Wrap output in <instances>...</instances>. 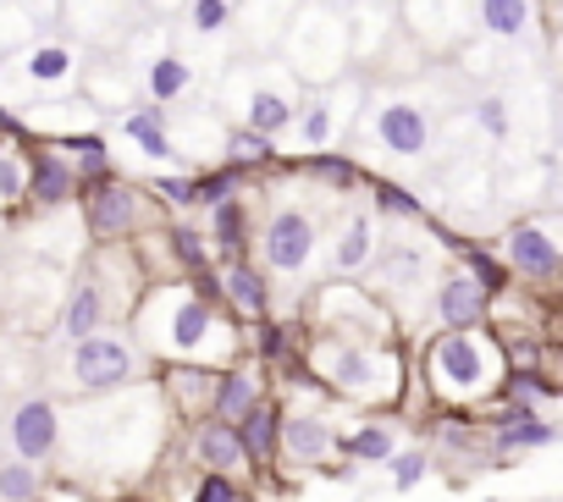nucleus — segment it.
<instances>
[{"instance_id":"1","label":"nucleus","mask_w":563,"mask_h":502,"mask_svg":"<svg viewBox=\"0 0 563 502\" xmlns=\"http://www.w3.org/2000/svg\"><path fill=\"white\" fill-rule=\"evenodd\" d=\"M508 359L503 343L486 332H442L426 348V381L442 403H486L503 392Z\"/></svg>"},{"instance_id":"2","label":"nucleus","mask_w":563,"mask_h":502,"mask_svg":"<svg viewBox=\"0 0 563 502\" xmlns=\"http://www.w3.org/2000/svg\"><path fill=\"white\" fill-rule=\"evenodd\" d=\"M310 376L338 392V398H354V403H398L404 392V365L398 354H382L371 343H338V337H316L310 354H305Z\"/></svg>"},{"instance_id":"3","label":"nucleus","mask_w":563,"mask_h":502,"mask_svg":"<svg viewBox=\"0 0 563 502\" xmlns=\"http://www.w3.org/2000/svg\"><path fill=\"white\" fill-rule=\"evenodd\" d=\"M139 332L155 354H172V359H199L210 354V337H221V321L210 304H199L194 293L183 288H161L150 293V304L139 310Z\"/></svg>"},{"instance_id":"4","label":"nucleus","mask_w":563,"mask_h":502,"mask_svg":"<svg viewBox=\"0 0 563 502\" xmlns=\"http://www.w3.org/2000/svg\"><path fill=\"white\" fill-rule=\"evenodd\" d=\"M139 348L122 332H95L84 343H73V387L100 398V392H122L139 381Z\"/></svg>"},{"instance_id":"5","label":"nucleus","mask_w":563,"mask_h":502,"mask_svg":"<svg viewBox=\"0 0 563 502\" xmlns=\"http://www.w3.org/2000/svg\"><path fill=\"white\" fill-rule=\"evenodd\" d=\"M260 248H265V266H271V271L299 277V271L310 266V255H316V221H310L305 210H276V215L265 221Z\"/></svg>"},{"instance_id":"6","label":"nucleus","mask_w":563,"mask_h":502,"mask_svg":"<svg viewBox=\"0 0 563 502\" xmlns=\"http://www.w3.org/2000/svg\"><path fill=\"white\" fill-rule=\"evenodd\" d=\"M7 436H12V453H18L23 464H45V458H56V447H62V409H56L51 398H23V403L12 409Z\"/></svg>"},{"instance_id":"7","label":"nucleus","mask_w":563,"mask_h":502,"mask_svg":"<svg viewBox=\"0 0 563 502\" xmlns=\"http://www.w3.org/2000/svg\"><path fill=\"white\" fill-rule=\"evenodd\" d=\"M558 266H563V248H558L552 221H519V226L508 232V271H514V277L552 282Z\"/></svg>"},{"instance_id":"8","label":"nucleus","mask_w":563,"mask_h":502,"mask_svg":"<svg viewBox=\"0 0 563 502\" xmlns=\"http://www.w3.org/2000/svg\"><path fill=\"white\" fill-rule=\"evenodd\" d=\"M84 221H89V232L100 237V243H117V237H128L133 226H139V199H133V188L128 182H100V188H84Z\"/></svg>"},{"instance_id":"9","label":"nucleus","mask_w":563,"mask_h":502,"mask_svg":"<svg viewBox=\"0 0 563 502\" xmlns=\"http://www.w3.org/2000/svg\"><path fill=\"white\" fill-rule=\"evenodd\" d=\"M332 447H338V431L321 414H282V425H276V458H288L299 469H316Z\"/></svg>"},{"instance_id":"10","label":"nucleus","mask_w":563,"mask_h":502,"mask_svg":"<svg viewBox=\"0 0 563 502\" xmlns=\"http://www.w3.org/2000/svg\"><path fill=\"white\" fill-rule=\"evenodd\" d=\"M73 193H78V166H73V160H62L56 149H34V155H29L23 199H34L40 210H62Z\"/></svg>"},{"instance_id":"11","label":"nucleus","mask_w":563,"mask_h":502,"mask_svg":"<svg viewBox=\"0 0 563 502\" xmlns=\"http://www.w3.org/2000/svg\"><path fill=\"white\" fill-rule=\"evenodd\" d=\"M486 315H492V299L470 277H448L437 288V321H442V332H481Z\"/></svg>"},{"instance_id":"12","label":"nucleus","mask_w":563,"mask_h":502,"mask_svg":"<svg viewBox=\"0 0 563 502\" xmlns=\"http://www.w3.org/2000/svg\"><path fill=\"white\" fill-rule=\"evenodd\" d=\"M194 458H199L205 475H227V480H238V475L249 469V458H243V447H238V431L221 425V420H210V414L194 425Z\"/></svg>"},{"instance_id":"13","label":"nucleus","mask_w":563,"mask_h":502,"mask_svg":"<svg viewBox=\"0 0 563 502\" xmlns=\"http://www.w3.org/2000/svg\"><path fill=\"white\" fill-rule=\"evenodd\" d=\"M265 398V376L254 370V365H243V370H227V376H216V392H210V420H221V425H238L254 403Z\"/></svg>"},{"instance_id":"14","label":"nucleus","mask_w":563,"mask_h":502,"mask_svg":"<svg viewBox=\"0 0 563 502\" xmlns=\"http://www.w3.org/2000/svg\"><path fill=\"white\" fill-rule=\"evenodd\" d=\"M376 138L398 155H426L431 144V116L420 105H382L376 111Z\"/></svg>"},{"instance_id":"15","label":"nucleus","mask_w":563,"mask_h":502,"mask_svg":"<svg viewBox=\"0 0 563 502\" xmlns=\"http://www.w3.org/2000/svg\"><path fill=\"white\" fill-rule=\"evenodd\" d=\"M276 425H282V409L271 403V398H260L232 431H238V447H243V458L254 464V469H265V464H276Z\"/></svg>"},{"instance_id":"16","label":"nucleus","mask_w":563,"mask_h":502,"mask_svg":"<svg viewBox=\"0 0 563 502\" xmlns=\"http://www.w3.org/2000/svg\"><path fill=\"white\" fill-rule=\"evenodd\" d=\"M492 442L503 447V453H525V447H547V442H558V425H547V414H536V409H503L497 420H492Z\"/></svg>"},{"instance_id":"17","label":"nucleus","mask_w":563,"mask_h":502,"mask_svg":"<svg viewBox=\"0 0 563 502\" xmlns=\"http://www.w3.org/2000/svg\"><path fill=\"white\" fill-rule=\"evenodd\" d=\"M221 304H232L238 315L265 321V310H271V288H265V277H260L254 266L232 260V266H227V277H221Z\"/></svg>"},{"instance_id":"18","label":"nucleus","mask_w":563,"mask_h":502,"mask_svg":"<svg viewBox=\"0 0 563 502\" xmlns=\"http://www.w3.org/2000/svg\"><path fill=\"white\" fill-rule=\"evenodd\" d=\"M100 315H106V293H100V282H78L73 299H67V310H62V332H67V343L95 337V332H100Z\"/></svg>"},{"instance_id":"19","label":"nucleus","mask_w":563,"mask_h":502,"mask_svg":"<svg viewBox=\"0 0 563 502\" xmlns=\"http://www.w3.org/2000/svg\"><path fill=\"white\" fill-rule=\"evenodd\" d=\"M299 111H294V100L288 94H276V89H254L249 100H243V127L249 133H282V127H288Z\"/></svg>"},{"instance_id":"20","label":"nucleus","mask_w":563,"mask_h":502,"mask_svg":"<svg viewBox=\"0 0 563 502\" xmlns=\"http://www.w3.org/2000/svg\"><path fill=\"white\" fill-rule=\"evenodd\" d=\"M371 255H376V226H371V215H354V221L338 232L332 266L349 277V271H365V266H371Z\"/></svg>"},{"instance_id":"21","label":"nucleus","mask_w":563,"mask_h":502,"mask_svg":"<svg viewBox=\"0 0 563 502\" xmlns=\"http://www.w3.org/2000/svg\"><path fill=\"white\" fill-rule=\"evenodd\" d=\"M166 387H172V398H177V409H183L188 420H205V414H210V392H216V376H210V370L177 365V370L166 376Z\"/></svg>"},{"instance_id":"22","label":"nucleus","mask_w":563,"mask_h":502,"mask_svg":"<svg viewBox=\"0 0 563 502\" xmlns=\"http://www.w3.org/2000/svg\"><path fill=\"white\" fill-rule=\"evenodd\" d=\"M503 398H508L514 409H536V414H547V409L558 403V387H552L547 370H508V376H503Z\"/></svg>"},{"instance_id":"23","label":"nucleus","mask_w":563,"mask_h":502,"mask_svg":"<svg viewBox=\"0 0 563 502\" xmlns=\"http://www.w3.org/2000/svg\"><path fill=\"white\" fill-rule=\"evenodd\" d=\"M475 7H481V29L497 34V40H519V34H530V23H536L530 0H475Z\"/></svg>"},{"instance_id":"24","label":"nucleus","mask_w":563,"mask_h":502,"mask_svg":"<svg viewBox=\"0 0 563 502\" xmlns=\"http://www.w3.org/2000/svg\"><path fill=\"white\" fill-rule=\"evenodd\" d=\"M210 237H216V248L221 255H243V237H249V221H243V199L232 193V199H221V204H210Z\"/></svg>"},{"instance_id":"25","label":"nucleus","mask_w":563,"mask_h":502,"mask_svg":"<svg viewBox=\"0 0 563 502\" xmlns=\"http://www.w3.org/2000/svg\"><path fill=\"white\" fill-rule=\"evenodd\" d=\"M40 491H45V469L40 464H23V458L0 464V502H40Z\"/></svg>"},{"instance_id":"26","label":"nucleus","mask_w":563,"mask_h":502,"mask_svg":"<svg viewBox=\"0 0 563 502\" xmlns=\"http://www.w3.org/2000/svg\"><path fill=\"white\" fill-rule=\"evenodd\" d=\"M23 72H29V83H62L73 72V51L67 45H40V51L23 56Z\"/></svg>"},{"instance_id":"27","label":"nucleus","mask_w":563,"mask_h":502,"mask_svg":"<svg viewBox=\"0 0 563 502\" xmlns=\"http://www.w3.org/2000/svg\"><path fill=\"white\" fill-rule=\"evenodd\" d=\"M188 83H194V72H188V62H183V56H155V62H150V94H155L161 105H166V100H177Z\"/></svg>"},{"instance_id":"28","label":"nucleus","mask_w":563,"mask_h":502,"mask_svg":"<svg viewBox=\"0 0 563 502\" xmlns=\"http://www.w3.org/2000/svg\"><path fill=\"white\" fill-rule=\"evenodd\" d=\"M122 133L139 138L155 160H172V138H166V116H161V111H133V116L122 122Z\"/></svg>"},{"instance_id":"29","label":"nucleus","mask_w":563,"mask_h":502,"mask_svg":"<svg viewBox=\"0 0 563 502\" xmlns=\"http://www.w3.org/2000/svg\"><path fill=\"white\" fill-rule=\"evenodd\" d=\"M332 453L387 464V458H393V431H387V425H365V431H354V436H338V447H332Z\"/></svg>"},{"instance_id":"30","label":"nucleus","mask_w":563,"mask_h":502,"mask_svg":"<svg viewBox=\"0 0 563 502\" xmlns=\"http://www.w3.org/2000/svg\"><path fill=\"white\" fill-rule=\"evenodd\" d=\"M23 182H29V155L0 149V210L23 204Z\"/></svg>"},{"instance_id":"31","label":"nucleus","mask_w":563,"mask_h":502,"mask_svg":"<svg viewBox=\"0 0 563 502\" xmlns=\"http://www.w3.org/2000/svg\"><path fill=\"white\" fill-rule=\"evenodd\" d=\"M227 160H232V171H249V166L271 160V138H265V133L238 127V133H232V144H227Z\"/></svg>"},{"instance_id":"32","label":"nucleus","mask_w":563,"mask_h":502,"mask_svg":"<svg viewBox=\"0 0 563 502\" xmlns=\"http://www.w3.org/2000/svg\"><path fill=\"white\" fill-rule=\"evenodd\" d=\"M166 243H172V255H177L188 271H210V248H205V237H199L194 226H172Z\"/></svg>"},{"instance_id":"33","label":"nucleus","mask_w":563,"mask_h":502,"mask_svg":"<svg viewBox=\"0 0 563 502\" xmlns=\"http://www.w3.org/2000/svg\"><path fill=\"white\" fill-rule=\"evenodd\" d=\"M238 177H243V171H232V166H221V171H199V177H194V199H199V204H221V199L238 193Z\"/></svg>"},{"instance_id":"34","label":"nucleus","mask_w":563,"mask_h":502,"mask_svg":"<svg viewBox=\"0 0 563 502\" xmlns=\"http://www.w3.org/2000/svg\"><path fill=\"white\" fill-rule=\"evenodd\" d=\"M294 337H299V326H282V321H260V354L265 359H282L294 348Z\"/></svg>"},{"instance_id":"35","label":"nucleus","mask_w":563,"mask_h":502,"mask_svg":"<svg viewBox=\"0 0 563 502\" xmlns=\"http://www.w3.org/2000/svg\"><path fill=\"white\" fill-rule=\"evenodd\" d=\"M316 177H327L332 188H354L360 182V166L354 160H338V155H316Z\"/></svg>"},{"instance_id":"36","label":"nucleus","mask_w":563,"mask_h":502,"mask_svg":"<svg viewBox=\"0 0 563 502\" xmlns=\"http://www.w3.org/2000/svg\"><path fill=\"white\" fill-rule=\"evenodd\" d=\"M227 12H232L227 0H194V29L199 34H221L227 29Z\"/></svg>"},{"instance_id":"37","label":"nucleus","mask_w":563,"mask_h":502,"mask_svg":"<svg viewBox=\"0 0 563 502\" xmlns=\"http://www.w3.org/2000/svg\"><path fill=\"white\" fill-rule=\"evenodd\" d=\"M376 204H382V215H420L415 193H404V188H393V182H376Z\"/></svg>"},{"instance_id":"38","label":"nucleus","mask_w":563,"mask_h":502,"mask_svg":"<svg viewBox=\"0 0 563 502\" xmlns=\"http://www.w3.org/2000/svg\"><path fill=\"white\" fill-rule=\"evenodd\" d=\"M194 502H243V497H238V480H227V475H199Z\"/></svg>"},{"instance_id":"39","label":"nucleus","mask_w":563,"mask_h":502,"mask_svg":"<svg viewBox=\"0 0 563 502\" xmlns=\"http://www.w3.org/2000/svg\"><path fill=\"white\" fill-rule=\"evenodd\" d=\"M426 469H431V464H426V453H404V458H393V475H398V486H404V491H409V486H420V480H426Z\"/></svg>"},{"instance_id":"40","label":"nucleus","mask_w":563,"mask_h":502,"mask_svg":"<svg viewBox=\"0 0 563 502\" xmlns=\"http://www.w3.org/2000/svg\"><path fill=\"white\" fill-rule=\"evenodd\" d=\"M475 116H481V127H486L492 138L508 133V111H503V100H475Z\"/></svg>"},{"instance_id":"41","label":"nucleus","mask_w":563,"mask_h":502,"mask_svg":"<svg viewBox=\"0 0 563 502\" xmlns=\"http://www.w3.org/2000/svg\"><path fill=\"white\" fill-rule=\"evenodd\" d=\"M155 193H161L166 204H199V199H194V182H188V177H161V182H155Z\"/></svg>"},{"instance_id":"42","label":"nucleus","mask_w":563,"mask_h":502,"mask_svg":"<svg viewBox=\"0 0 563 502\" xmlns=\"http://www.w3.org/2000/svg\"><path fill=\"white\" fill-rule=\"evenodd\" d=\"M327 138H332V111L316 105V111L305 116V144H327Z\"/></svg>"},{"instance_id":"43","label":"nucleus","mask_w":563,"mask_h":502,"mask_svg":"<svg viewBox=\"0 0 563 502\" xmlns=\"http://www.w3.org/2000/svg\"><path fill=\"white\" fill-rule=\"evenodd\" d=\"M40 502H73V497H67L62 486H45V491H40ZM78 502H89V497H78Z\"/></svg>"}]
</instances>
